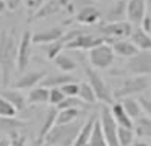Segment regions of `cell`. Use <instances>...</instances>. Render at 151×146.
Listing matches in <instances>:
<instances>
[{"mask_svg":"<svg viewBox=\"0 0 151 146\" xmlns=\"http://www.w3.org/2000/svg\"><path fill=\"white\" fill-rule=\"evenodd\" d=\"M127 2L128 0H114L112 5L107 8V12L104 13L106 23L125 21V16H127Z\"/></svg>","mask_w":151,"mask_h":146,"instance_id":"cell-16","label":"cell"},{"mask_svg":"<svg viewBox=\"0 0 151 146\" xmlns=\"http://www.w3.org/2000/svg\"><path fill=\"white\" fill-rule=\"evenodd\" d=\"M2 97L7 99L8 102H10L12 106L18 110V112H23V110L26 109V106H28L26 96H24L21 91L15 89V88H12V89H5L4 93H2Z\"/></svg>","mask_w":151,"mask_h":146,"instance_id":"cell-20","label":"cell"},{"mask_svg":"<svg viewBox=\"0 0 151 146\" xmlns=\"http://www.w3.org/2000/svg\"><path fill=\"white\" fill-rule=\"evenodd\" d=\"M81 110L80 109H65V110H59L57 112V119H55V125H67V123H73L78 120Z\"/></svg>","mask_w":151,"mask_h":146,"instance_id":"cell-27","label":"cell"},{"mask_svg":"<svg viewBox=\"0 0 151 146\" xmlns=\"http://www.w3.org/2000/svg\"><path fill=\"white\" fill-rule=\"evenodd\" d=\"M133 32V28L128 21H120V23H99L98 34L102 36L109 44L115 41H124L128 39Z\"/></svg>","mask_w":151,"mask_h":146,"instance_id":"cell-4","label":"cell"},{"mask_svg":"<svg viewBox=\"0 0 151 146\" xmlns=\"http://www.w3.org/2000/svg\"><path fill=\"white\" fill-rule=\"evenodd\" d=\"M140 28L151 36V0H146V15H145L143 21H141Z\"/></svg>","mask_w":151,"mask_h":146,"instance_id":"cell-37","label":"cell"},{"mask_svg":"<svg viewBox=\"0 0 151 146\" xmlns=\"http://www.w3.org/2000/svg\"><path fill=\"white\" fill-rule=\"evenodd\" d=\"M83 123L85 122H76L73 123H67V125H55L50 133L46 136V141L44 145L49 146H73L76 141V136H78L80 130H81Z\"/></svg>","mask_w":151,"mask_h":146,"instance_id":"cell-2","label":"cell"},{"mask_svg":"<svg viewBox=\"0 0 151 146\" xmlns=\"http://www.w3.org/2000/svg\"><path fill=\"white\" fill-rule=\"evenodd\" d=\"M46 78V73L44 71H28V73H23L17 81L13 83V88L18 91L23 89H33V88L39 86L41 81Z\"/></svg>","mask_w":151,"mask_h":146,"instance_id":"cell-13","label":"cell"},{"mask_svg":"<svg viewBox=\"0 0 151 146\" xmlns=\"http://www.w3.org/2000/svg\"><path fill=\"white\" fill-rule=\"evenodd\" d=\"M60 89H62V93L65 94V97H75V96H78L80 83L78 81H73V83H68V84H65V86H62Z\"/></svg>","mask_w":151,"mask_h":146,"instance_id":"cell-38","label":"cell"},{"mask_svg":"<svg viewBox=\"0 0 151 146\" xmlns=\"http://www.w3.org/2000/svg\"><path fill=\"white\" fill-rule=\"evenodd\" d=\"M65 99V94L62 93L60 88H52L50 89V96H49V104L54 107H59V104Z\"/></svg>","mask_w":151,"mask_h":146,"instance_id":"cell-36","label":"cell"},{"mask_svg":"<svg viewBox=\"0 0 151 146\" xmlns=\"http://www.w3.org/2000/svg\"><path fill=\"white\" fill-rule=\"evenodd\" d=\"M102 13L98 6L94 5H86L80 10L78 13L75 15V19L80 23V24H86V26H94L101 21Z\"/></svg>","mask_w":151,"mask_h":146,"instance_id":"cell-15","label":"cell"},{"mask_svg":"<svg viewBox=\"0 0 151 146\" xmlns=\"http://www.w3.org/2000/svg\"><path fill=\"white\" fill-rule=\"evenodd\" d=\"M17 114H18V110L7 99H4V97L0 96V117L2 119H15Z\"/></svg>","mask_w":151,"mask_h":146,"instance_id":"cell-32","label":"cell"},{"mask_svg":"<svg viewBox=\"0 0 151 146\" xmlns=\"http://www.w3.org/2000/svg\"><path fill=\"white\" fill-rule=\"evenodd\" d=\"M65 49V41H63V37L60 39V41H55L52 42V44H47V45H42V50L46 52L47 58L49 60H55L57 57H59L60 54H62V50Z\"/></svg>","mask_w":151,"mask_h":146,"instance_id":"cell-30","label":"cell"},{"mask_svg":"<svg viewBox=\"0 0 151 146\" xmlns=\"http://www.w3.org/2000/svg\"><path fill=\"white\" fill-rule=\"evenodd\" d=\"M65 36V31H63L60 26H54V28L49 29H42V31H37L33 34V44L36 45H47V44H52L55 41H60V39Z\"/></svg>","mask_w":151,"mask_h":146,"instance_id":"cell-12","label":"cell"},{"mask_svg":"<svg viewBox=\"0 0 151 146\" xmlns=\"http://www.w3.org/2000/svg\"><path fill=\"white\" fill-rule=\"evenodd\" d=\"M133 146H151L150 143H145V141H137Z\"/></svg>","mask_w":151,"mask_h":146,"instance_id":"cell-45","label":"cell"},{"mask_svg":"<svg viewBox=\"0 0 151 146\" xmlns=\"http://www.w3.org/2000/svg\"><path fill=\"white\" fill-rule=\"evenodd\" d=\"M117 135H119V145H120V146H132V145H133V140H135L133 130L119 127Z\"/></svg>","mask_w":151,"mask_h":146,"instance_id":"cell-34","label":"cell"},{"mask_svg":"<svg viewBox=\"0 0 151 146\" xmlns=\"http://www.w3.org/2000/svg\"><path fill=\"white\" fill-rule=\"evenodd\" d=\"M96 122H98V117L91 115L85 123H83V127H81V130H80L78 136H76V141L73 146H88L89 145V140H91L93 132H94Z\"/></svg>","mask_w":151,"mask_h":146,"instance_id":"cell-18","label":"cell"},{"mask_svg":"<svg viewBox=\"0 0 151 146\" xmlns=\"http://www.w3.org/2000/svg\"><path fill=\"white\" fill-rule=\"evenodd\" d=\"M122 70H124L122 73H128L130 76L151 75V52H138L135 57L128 58Z\"/></svg>","mask_w":151,"mask_h":146,"instance_id":"cell-7","label":"cell"},{"mask_svg":"<svg viewBox=\"0 0 151 146\" xmlns=\"http://www.w3.org/2000/svg\"><path fill=\"white\" fill-rule=\"evenodd\" d=\"M78 97L83 101V102L88 106V104H94L98 101L93 88L89 86V83H80V91H78Z\"/></svg>","mask_w":151,"mask_h":146,"instance_id":"cell-31","label":"cell"},{"mask_svg":"<svg viewBox=\"0 0 151 146\" xmlns=\"http://www.w3.org/2000/svg\"><path fill=\"white\" fill-rule=\"evenodd\" d=\"M46 2H47V0H24V3H26V8L31 12V16H33L34 13H36Z\"/></svg>","mask_w":151,"mask_h":146,"instance_id":"cell-39","label":"cell"},{"mask_svg":"<svg viewBox=\"0 0 151 146\" xmlns=\"http://www.w3.org/2000/svg\"><path fill=\"white\" fill-rule=\"evenodd\" d=\"M102 44H109V42L102 36H99L98 32L80 31L76 37L70 39L65 44V49L67 50H93L94 47H99Z\"/></svg>","mask_w":151,"mask_h":146,"instance_id":"cell-6","label":"cell"},{"mask_svg":"<svg viewBox=\"0 0 151 146\" xmlns=\"http://www.w3.org/2000/svg\"><path fill=\"white\" fill-rule=\"evenodd\" d=\"M5 12H7V5H5L4 0H0V15H2V13H5Z\"/></svg>","mask_w":151,"mask_h":146,"instance_id":"cell-43","label":"cell"},{"mask_svg":"<svg viewBox=\"0 0 151 146\" xmlns=\"http://www.w3.org/2000/svg\"><path fill=\"white\" fill-rule=\"evenodd\" d=\"M150 84L151 83L146 76H128L125 80H122L120 84L114 89V99L122 101L135 96V94H140L143 91H146L150 88Z\"/></svg>","mask_w":151,"mask_h":146,"instance_id":"cell-3","label":"cell"},{"mask_svg":"<svg viewBox=\"0 0 151 146\" xmlns=\"http://www.w3.org/2000/svg\"><path fill=\"white\" fill-rule=\"evenodd\" d=\"M31 52H33V32L24 31L20 37V44H18V55H17L18 71L26 70V67L29 65V60H31Z\"/></svg>","mask_w":151,"mask_h":146,"instance_id":"cell-10","label":"cell"},{"mask_svg":"<svg viewBox=\"0 0 151 146\" xmlns=\"http://www.w3.org/2000/svg\"><path fill=\"white\" fill-rule=\"evenodd\" d=\"M130 41L140 52H151V36L141 28H137L130 36Z\"/></svg>","mask_w":151,"mask_h":146,"instance_id":"cell-23","label":"cell"},{"mask_svg":"<svg viewBox=\"0 0 151 146\" xmlns=\"http://www.w3.org/2000/svg\"><path fill=\"white\" fill-rule=\"evenodd\" d=\"M114 50H112V45L109 44H102L99 47H94L93 50H89L88 54V60L91 68L94 70H106L112 65L114 62Z\"/></svg>","mask_w":151,"mask_h":146,"instance_id":"cell-9","label":"cell"},{"mask_svg":"<svg viewBox=\"0 0 151 146\" xmlns=\"http://www.w3.org/2000/svg\"><path fill=\"white\" fill-rule=\"evenodd\" d=\"M146 15V0H128L127 2V18L130 24H140Z\"/></svg>","mask_w":151,"mask_h":146,"instance_id":"cell-14","label":"cell"},{"mask_svg":"<svg viewBox=\"0 0 151 146\" xmlns=\"http://www.w3.org/2000/svg\"><path fill=\"white\" fill-rule=\"evenodd\" d=\"M112 50L114 54H117L119 57H124V58H132L138 54V49L135 47V44L130 41V39H124V41H115L112 42Z\"/></svg>","mask_w":151,"mask_h":146,"instance_id":"cell-22","label":"cell"},{"mask_svg":"<svg viewBox=\"0 0 151 146\" xmlns=\"http://www.w3.org/2000/svg\"><path fill=\"white\" fill-rule=\"evenodd\" d=\"M49 96H50V89L42 88V86H36L26 94V101L31 106H37V104L49 102Z\"/></svg>","mask_w":151,"mask_h":146,"instance_id":"cell-24","label":"cell"},{"mask_svg":"<svg viewBox=\"0 0 151 146\" xmlns=\"http://www.w3.org/2000/svg\"><path fill=\"white\" fill-rule=\"evenodd\" d=\"M111 112H112V117H114L115 123H117L119 127H122V128H130V130H133V120H132L130 115L125 112L124 106H122L119 101L112 104Z\"/></svg>","mask_w":151,"mask_h":146,"instance_id":"cell-21","label":"cell"},{"mask_svg":"<svg viewBox=\"0 0 151 146\" xmlns=\"http://www.w3.org/2000/svg\"><path fill=\"white\" fill-rule=\"evenodd\" d=\"M10 146H26V136L24 135H17L10 140Z\"/></svg>","mask_w":151,"mask_h":146,"instance_id":"cell-41","label":"cell"},{"mask_svg":"<svg viewBox=\"0 0 151 146\" xmlns=\"http://www.w3.org/2000/svg\"><path fill=\"white\" fill-rule=\"evenodd\" d=\"M88 146H107V143H106V140H104V135H102L99 120L96 122L94 132H93V136H91V140H89V145Z\"/></svg>","mask_w":151,"mask_h":146,"instance_id":"cell-35","label":"cell"},{"mask_svg":"<svg viewBox=\"0 0 151 146\" xmlns=\"http://www.w3.org/2000/svg\"><path fill=\"white\" fill-rule=\"evenodd\" d=\"M24 127V123L21 120H17V119H2L0 117V132L4 133H8V135H18V130Z\"/></svg>","mask_w":151,"mask_h":146,"instance_id":"cell-29","label":"cell"},{"mask_svg":"<svg viewBox=\"0 0 151 146\" xmlns=\"http://www.w3.org/2000/svg\"><path fill=\"white\" fill-rule=\"evenodd\" d=\"M133 133L140 138H151V117H138L133 120Z\"/></svg>","mask_w":151,"mask_h":146,"instance_id":"cell-25","label":"cell"},{"mask_svg":"<svg viewBox=\"0 0 151 146\" xmlns=\"http://www.w3.org/2000/svg\"><path fill=\"white\" fill-rule=\"evenodd\" d=\"M86 104L83 102L81 99H80L78 96L75 97H65V99L62 101V102L59 104V107H57V110H65V109H81V107H85Z\"/></svg>","mask_w":151,"mask_h":146,"instance_id":"cell-33","label":"cell"},{"mask_svg":"<svg viewBox=\"0 0 151 146\" xmlns=\"http://www.w3.org/2000/svg\"><path fill=\"white\" fill-rule=\"evenodd\" d=\"M99 123H101V130H102V135H104L107 146H120L119 145V135H117L119 125L115 123L114 117H112L111 107H107V106L102 107Z\"/></svg>","mask_w":151,"mask_h":146,"instance_id":"cell-8","label":"cell"},{"mask_svg":"<svg viewBox=\"0 0 151 146\" xmlns=\"http://www.w3.org/2000/svg\"><path fill=\"white\" fill-rule=\"evenodd\" d=\"M73 81H75L73 75L59 71V73H55V75H46V78L41 81L39 86L47 88V89H52V88H62V86H65V84H68V83H73Z\"/></svg>","mask_w":151,"mask_h":146,"instance_id":"cell-17","label":"cell"},{"mask_svg":"<svg viewBox=\"0 0 151 146\" xmlns=\"http://www.w3.org/2000/svg\"><path fill=\"white\" fill-rule=\"evenodd\" d=\"M57 109H49L46 119H44L42 125H41V130H39V135H37V140H36V146H44V141H46V136L50 133V130L55 127V119H57Z\"/></svg>","mask_w":151,"mask_h":146,"instance_id":"cell-19","label":"cell"},{"mask_svg":"<svg viewBox=\"0 0 151 146\" xmlns=\"http://www.w3.org/2000/svg\"><path fill=\"white\" fill-rule=\"evenodd\" d=\"M18 44L15 29H4L0 34V70H2V84L7 86L13 68L17 67Z\"/></svg>","mask_w":151,"mask_h":146,"instance_id":"cell-1","label":"cell"},{"mask_svg":"<svg viewBox=\"0 0 151 146\" xmlns=\"http://www.w3.org/2000/svg\"><path fill=\"white\" fill-rule=\"evenodd\" d=\"M54 65H55L62 73H72L76 68V62L73 60L68 54H63V52L54 60Z\"/></svg>","mask_w":151,"mask_h":146,"instance_id":"cell-28","label":"cell"},{"mask_svg":"<svg viewBox=\"0 0 151 146\" xmlns=\"http://www.w3.org/2000/svg\"><path fill=\"white\" fill-rule=\"evenodd\" d=\"M85 73H86V76H88V83H89V86L93 88L98 101H101V102H104V104H112L114 91L109 88V84L106 83L104 78L99 75V71L94 70V68H91V67H88V68H85Z\"/></svg>","mask_w":151,"mask_h":146,"instance_id":"cell-5","label":"cell"},{"mask_svg":"<svg viewBox=\"0 0 151 146\" xmlns=\"http://www.w3.org/2000/svg\"><path fill=\"white\" fill-rule=\"evenodd\" d=\"M70 10H72V6H70L68 0H47V2L29 18V21L49 18V16L59 15V13H62V12H70Z\"/></svg>","mask_w":151,"mask_h":146,"instance_id":"cell-11","label":"cell"},{"mask_svg":"<svg viewBox=\"0 0 151 146\" xmlns=\"http://www.w3.org/2000/svg\"><path fill=\"white\" fill-rule=\"evenodd\" d=\"M0 146H10V140H8V138H2V140H0Z\"/></svg>","mask_w":151,"mask_h":146,"instance_id":"cell-44","label":"cell"},{"mask_svg":"<svg viewBox=\"0 0 151 146\" xmlns=\"http://www.w3.org/2000/svg\"><path fill=\"white\" fill-rule=\"evenodd\" d=\"M4 2H5V5H7L8 12H17L21 6V2H23V0H4Z\"/></svg>","mask_w":151,"mask_h":146,"instance_id":"cell-40","label":"cell"},{"mask_svg":"<svg viewBox=\"0 0 151 146\" xmlns=\"http://www.w3.org/2000/svg\"><path fill=\"white\" fill-rule=\"evenodd\" d=\"M119 102L124 106L125 112L130 115L132 120H135V119H138V117H141L143 107H141L140 99H135V97H127V99H122V101H119Z\"/></svg>","mask_w":151,"mask_h":146,"instance_id":"cell-26","label":"cell"},{"mask_svg":"<svg viewBox=\"0 0 151 146\" xmlns=\"http://www.w3.org/2000/svg\"><path fill=\"white\" fill-rule=\"evenodd\" d=\"M140 102H141V107H143V112H146L148 117H151V99L140 97Z\"/></svg>","mask_w":151,"mask_h":146,"instance_id":"cell-42","label":"cell"}]
</instances>
